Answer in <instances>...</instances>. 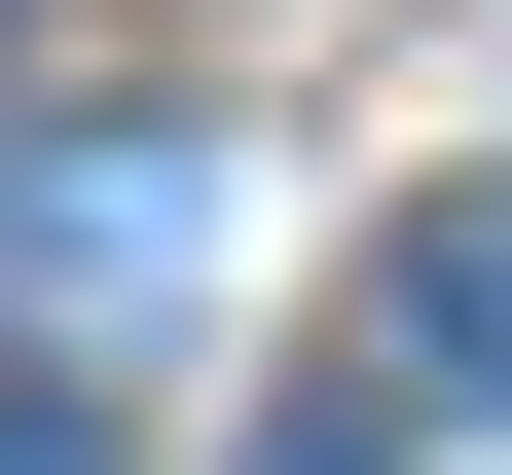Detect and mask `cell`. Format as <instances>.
Segmentation results:
<instances>
[{
  "mask_svg": "<svg viewBox=\"0 0 512 475\" xmlns=\"http://www.w3.org/2000/svg\"><path fill=\"white\" fill-rule=\"evenodd\" d=\"M403 402H512V183H439V220H403V293L330 329V402H293V475H366Z\"/></svg>",
  "mask_w": 512,
  "mask_h": 475,
  "instance_id": "cell-1",
  "label": "cell"
},
{
  "mask_svg": "<svg viewBox=\"0 0 512 475\" xmlns=\"http://www.w3.org/2000/svg\"><path fill=\"white\" fill-rule=\"evenodd\" d=\"M0 256H37V329H147L183 256H220V147H37V220H0Z\"/></svg>",
  "mask_w": 512,
  "mask_h": 475,
  "instance_id": "cell-2",
  "label": "cell"
},
{
  "mask_svg": "<svg viewBox=\"0 0 512 475\" xmlns=\"http://www.w3.org/2000/svg\"><path fill=\"white\" fill-rule=\"evenodd\" d=\"M0 475H110V402H74V366H0Z\"/></svg>",
  "mask_w": 512,
  "mask_h": 475,
  "instance_id": "cell-3",
  "label": "cell"
}]
</instances>
